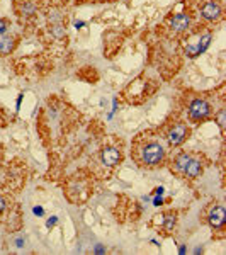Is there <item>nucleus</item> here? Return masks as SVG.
<instances>
[{
  "mask_svg": "<svg viewBox=\"0 0 226 255\" xmlns=\"http://www.w3.org/2000/svg\"><path fill=\"white\" fill-rule=\"evenodd\" d=\"M165 158V150L158 141H150L145 146L141 148V155H139V160L143 165H148V167H156L160 165Z\"/></svg>",
  "mask_w": 226,
  "mask_h": 255,
  "instance_id": "1",
  "label": "nucleus"
},
{
  "mask_svg": "<svg viewBox=\"0 0 226 255\" xmlns=\"http://www.w3.org/2000/svg\"><path fill=\"white\" fill-rule=\"evenodd\" d=\"M211 114V106L204 99H194L189 104V116L192 121H203Z\"/></svg>",
  "mask_w": 226,
  "mask_h": 255,
  "instance_id": "2",
  "label": "nucleus"
},
{
  "mask_svg": "<svg viewBox=\"0 0 226 255\" xmlns=\"http://www.w3.org/2000/svg\"><path fill=\"white\" fill-rule=\"evenodd\" d=\"M187 136H189V128H187L184 123H177V125H174L172 129L169 131V143L170 146H179V145H182L184 141L187 140Z\"/></svg>",
  "mask_w": 226,
  "mask_h": 255,
  "instance_id": "3",
  "label": "nucleus"
},
{
  "mask_svg": "<svg viewBox=\"0 0 226 255\" xmlns=\"http://www.w3.org/2000/svg\"><path fill=\"white\" fill-rule=\"evenodd\" d=\"M221 14H223L221 5L218 2H214V0H208V2H204L203 7H201V16H203V19L209 20V22L218 20L221 17Z\"/></svg>",
  "mask_w": 226,
  "mask_h": 255,
  "instance_id": "4",
  "label": "nucleus"
},
{
  "mask_svg": "<svg viewBox=\"0 0 226 255\" xmlns=\"http://www.w3.org/2000/svg\"><path fill=\"white\" fill-rule=\"evenodd\" d=\"M225 219H226V215H225V208L223 206H214L213 209L209 211L208 215V221H209L211 228L218 230L225 225Z\"/></svg>",
  "mask_w": 226,
  "mask_h": 255,
  "instance_id": "5",
  "label": "nucleus"
},
{
  "mask_svg": "<svg viewBox=\"0 0 226 255\" xmlns=\"http://www.w3.org/2000/svg\"><path fill=\"white\" fill-rule=\"evenodd\" d=\"M101 160L102 164L107 165V167H114V165L119 164V160H121V153H119L118 148L107 146L101 151Z\"/></svg>",
  "mask_w": 226,
  "mask_h": 255,
  "instance_id": "6",
  "label": "nucleus"
},
{
  "mask_svg": "<svg viewBox=\"0 0 226 255\" xmlns=\"http://www.w3.org/2000/svg\"><path fill=\"white\" fill-rule=\"evenodd\" d=\"M189 24H191V17L187 16V14H177V16H174L172 20H170V27H172L174 31H177V33L186 31L187 27H189Z\"/></svg>",
  "mask_w": 226,
  "mask_h": 255,
  "instance_id": "7",
  "label": "nucleus"
},
{
  "mask_svg": "<svg viewBox=\"0 0 226 255\" xmlns=\"http://www.w3.org/2000/svg\"><path fill=\"white\" fill-rule=\"evenodd\" d=\"M14 46H16V41H14L12 36H9V34H2L0 36V55L2 56L9 55L14 50Z\"/></svg>",
  "mask_w": 226,
  "mask_h": 255,
  "instance_id": "8",
  "label": "nucleus"
},
{
  "mask_svg": "<svg viewBox=\"0 0 226 255\" xmlns=\"http://www.w3.org/2000/svg\"><path fill=\"white\" fill-rule=\"evenodd\" d=\"M191 155H187V153H179L175 157V160H174V167H175V170L177 172H180V174H184L186 172V168H187V165H189V162H191Z\"/></svg>",
  "mask_w": 226,
  "mask_h": 255,
  "instance_id": "9",
  "label": "nucleus"
},
{
  "mask_svg": "<svg viewBox=\"0 0 226 255\" xmlns=\"http://www.w3.org/2000/svg\"><path fill=\"white\" fill-rule=\"evenodd\" d=\"M201 170H203V167H201V162L196 160V158H191V162H189V165H187L184 175H186V177L194 179V177H197V175L201 174Z\"/></svg>",
  "mask_w": 226,
  "mask_h": 255,
  "instance_id": "10",
  "label": "nucleus"
},
{
  "mask_svg": "<svg viewBox=\"0 0 226 255\" xmlns=\"http://www.w3.org/2000/svg\"><path fill=\"white\" fill-rule=\"evenodd\" d=\"M163 226H165L167 232H172L174 226H175V215H174V213H170V215L165 216V219H163Z\"/></svg>",
  "mask_w": 226,
  "mask_h": 255,
  "instance_id": "11",
  "label": "nucleus"
},
{
  "mask_svg": "<svg viewBox=\"0 0 226 255\" xmlns=\"http://www.w3.org/2000/svg\"><path fill=\"white\" fill-rule=\"evenodd\" d=\"M51 33H53L56 37H63L65 36V27L61 26V24H54V26L51 27Z\"/></svg>",
  "mask_w": 226,
  "mask_h": 255,
  "instance_id": "12",
  "label": "nucleus"
},
{
  "mask_svg": "<svg viewBox=\"0 0 226 255\" xmlns=\"http://www.w3.org/2000/svg\"><path fill=\"white\" fill-rule=\"evenodd\" d=\"M31 14H34V5L26 3V7H22V16H31Z\"/></svg>",
  "mask_w": 226,
  "mask_h": 255,
  "instance_id": "13",
  "label": "nucleus"
},
{
  "mask_svg": "<svg viewBox=\"0 0 226 255\" xmlns=\"http://www.w3.org/2000/svg\"><path fill=\"white\" fill-rule=\"evenodd\" d=\"M7 27H9V24H7V20H0V36L7 33Z\"/></svg>",
  "mask_w": 226,
  "mask_h": 255,
  "instance_id": "14",
  "label": "nucleus"
},
{
  "mask_svg": "<svg viewBox=\"0 0 226 255\" xmlns=\"http://www.w3.org/2000/svg\"><path fill=\"white\" fill-rule=\"evenodd\" d=\"M218 121H220V128L223 129L225 128V111H221L220 114H218Z\"/></svg>",
  "mask_w": 226,
  "mask_h": 255,
  "instance_id": "15",
  "label": "nucleus"
},
{
  "mask_svg": "<svg viewBox=\"0 0 226 255\" xmlns=\"http://www.w3.org/2000/svg\"><path fill=\"white\" fill-rule=\"evenodd\" d=\"M56 221H58V219H56V216H51V218L48 219V223H46V225H48V228H51V226H54V225H56Z\"/></svg>",
  "mask_w": 226,
  "mask_h": 255,
  "instance_id": "16",
  "label": "nucleus"
},
{
  "mask_svg": "<svg viewBox=\"0 0 226 255\" xmlns=\"http://www.w3.org/2000/svg\"><path fill=\"white\" fill-rule=\"evenodd\" d=\"M7 208V202H5V199L3 198H0V213H3V209Z\"/></svg>",
  "mask_w": 226,
  "mask_h": 255,
  "instance_id": "17",
  "label": "nucleus"
},
{
  "mask_svg": "<svg viewBox=\"0 0 226 255\" xmlns=\"http://www.w3.org/2000/svg\"><path fill=\"white\" fill-rule=\"evenodd\" d=\"M34 213H36V215H43V209H41V208H34Z\"/></svg>",
  "mask_w": 226,
  "mask_h": 255,
  "instance_id": "18",
  "label": "nucleus"
},
{
  "mask_svg": "<svg viewBox=\"0 0 226 255\" xmlns=\"http://www.w3.org/2000/svg\"><path fill=\"white\" fill-rule=\"evenodd\" d=\"M162 204V199H155V206H160Z\"/></svg>",
  "mask_w": 226,
  "mask_h": 255,
  "instance_id": "19",
  "label": "nucleus"
}]
</instances>
